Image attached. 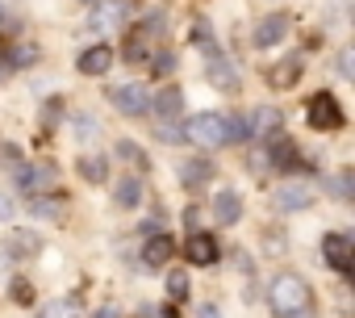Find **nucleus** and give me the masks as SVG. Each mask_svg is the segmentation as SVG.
Masks as SVG:
<instances>
[{"instance_id": "f257e3e1", "label": "nucleus", "mask_w": 355, "mask_h": 318, "mask_svg": "<svg viewBox=\"0 0 355 318\" xmlns=\"http://www.w3.org/2000/svg\"><path fill=\"white\" fill-rule=\"evenodd\" d=\"M268 306H272L276 318H313V293H309V285L297 272H280L272 281Z\"/></svg>"}, {"instance_id": "f03ea898", "label": "nucleus", "mask_w": 355, "mask_h": 318, "mask_svg": "<svg viewBox=\"0 0 355 318\" xmlns=\"http://www.w3.org/2000/svg\"><path fill=\"white\" fill-rule=\"evenodd\" d=\"M184 138L197 142V147H205V151L226 147V122H222V113H193L184 122Z\"/></svg>"}, {"instance_id": "7ed1b4c3", "label": "nucleus", "mask_w": 355, "mask_h": 318, "mask_svg": "<svg viewBox=\"0 0 355 318\" xmlns=\"http://www.w3.org/2000/svg\"><path fill=\"white\" fill-rule=\"evenodd\" d=\"M305 117H309V126H318V130H338V126H343V109H338V101H334L330 92H318V97L305 105Z\"/></svg>"}, {"instance_id": "20e7f679", "label": "nucleus", "mask_w": 355, "mask_h": 318, "mask_svg": "<svg viewBox=\"0 0 355 318\" xmlns=\"http://www.w3.org/2000/svg\"><path fill=\"white\" fill-rule=\"evenodd\" d=\"M13 176H17V189L26 197H38V193H46L55 185V164H21Z\"/></svg>"}, {"instance_id": "39448f33", "label": "nucleus", "mask_w": 355, "mask_h": 318, "mask_svg": "<svg viewBox=\"0 0 355 318\" xmlns=\"http://www.w3.org/2000/svg\"><path fill=\"white\" fill-rule=\"evenodd\" d=\"M305 206H313V185H305V181H284V185L276 189V210L297 214V210H305Z\"/></svg>"}, {"instance_id": "423d86ee", "label": "nucleus", "mask_w": 355, "mask_h": 318, "mask_svg": "<svg viewBox=\"0 0 355 318\" xmlns=\"http://www.w3.org/2000/svg\"><path fill=\"white\" fill-rule=\"evenodd\" d=\"M322 256H326V264H330V268H338V272H351V260H355V243H351L347 235L330 231V235L322 239Z\"/></svg>"}, {"instance_id": "0eeeda50", "label": "nucleus", "mask_w": 355, "mask_h": 318, "mask_svg": "<svg viewBox=\"0 0 355 318\" xmlns=\"http://www.w3.org/2000/svg\"><path fill=\"white\" fill-rule=\"evenodd\" d=\"M109 101H113V109H121V113H130V117H138V113H146V109H150V97H146L138 84L109 88Z\"/></svg>"}, {"instance_id": "6e6552de", "label": "nucleus", "mask_w": 355, "mask_h": 318, "mask_svg": "<svg viewBox=\"0 0 355 318\" xmlns=\"http://www.w3.org/2000/svg\"><path fill=\"white\" fill-rule=\"evenodd\" d=\"M184 256H189V264H197V268H209V264L218 260V239H214V235H205V231H197V235H189V243H184Z\"/></svg>"}, {"instance_id": "1a4fd4ad", "label": "nucleus", "mask_w": 355, "mask_h": 318, "mask_svg": "<svg viewBox=\"0 0 355 318\" xmlns=\"http://www.w3.org/2000/svg\"><path fill=\"white\" fill-rule=\"evenodd\" d=\"M284 34H288V17H284V13H272V17H263V22L255 26L251 42H255L259 51H268V47H276V42H280Z\"/></svg>"}, {"instance_id": "9d476101", "label": "nucleus", "mask_w": 355, "mask_h": 318, "mask_svg": "<svg viewBox=\"0 0 355 318\" xmlns=\"http://www.w3.org/2000/svg\"><path fill=\"white\" fill-rule=\"evenodd\" d=\"M280 126H284V117H280L276 105H259V109L251 113V130H255V138H280Z\"/></svg>"}, {"instance_id": "9b49d317", "label": "nucleus", "mask_w": 355, "mask_h": 318, "mask_svg": "<svg viewBox=\"0 0 355 318\" xmlns=\"http://www.w3.org/2000/svg\"><path fill=\"white\" fill-rule=\"evenodd\" d=\"M205 76H209V84H214V88H222V92H239V72L230 67V59L214 55V59H209V67H205Z\"/></svg>"}, {"instance_id": "f8f14e48", "label": "nucleus", "mask_w": 355, "mask_h": 318, "mask_svg": "<svg viewBox=\"0 0 355 318\" xmlns=\"http://www.w3.org/2000/svg\"><path fill=\"white\" fill-rule=\"evenodd\" d=\"M214 218H218L222 226H234V222L243 218V197H239L234 189H222V193L214 197Z\"/></svg>"}, {"instance_id": "ddd939ff", "label": "nucleus", "mask_w": 355, "mask_h": 318, "mask_svg": "<svg viewBox=\"0 0 355 318\" xmlns=\"http://www.w3.org/2000/svg\"><path fill=\"white\" fill-rule=\"evenodd\" d=\"M301 55H288V59H280L272 72H268V80H272V88H293L297 80H301Z\"/></svg>"}, {"instance_id": "4468645a", "label": "nucleus", "mask_w": 355, "mask_h": 318, "mask_svg": "<svg viewBox=\"0 0 355 318\" xmlns=\"http://www.w3.org/2000/svg\"><path fill=\"white\" fill-rule=\"evenodd\" d=\"M113 67V51L109 47H88L84 55H80V72L84 76H105Z\"/></svg>"}, {"instance_id": "2eb2a0df", "label": "nucleus", "mask_w": 355, "mask_h": 318, "mask_svg": "<svg viewBox=\"0 0 355 318\" xmlns=\"http://www.w3.org/2000/svg\"><path fill=\"white\" fill-rule=\"evenodd\" d=\"M171 256H175V243H171L167 235H155V239L142 247V264H146V268H163Z\"/></svg>"}, {"instance_id": "dca6fc26", "label": "nucleus", "mask_w": 355, "mask_h": 318, "mask_svg": "<svg viewBox=\"0 0 355 318\" xmlns=\"http://www.w3.org/2000/svg\"><path fill=\"white\" fill-rule=\"evenodd\" d=\"M113 201H117L121 210H134V206L142 201V181H138V176H121V181H117V193H113Z\"/></svg>"}, {"instance_id": "f3484780", "label": "nucleus", "mask_w": 355, "mask_h": 318, "mask_svg": "<svg viewBox=\"0 0 355 318\" xmlns=\"http://www.w3.org/2000/svg\"><path fill=\"white\" fill-rule=\"evenodd\" d=\"M209 176H214V164H209V159H189V164H180V181H184L189 189L205 185Z\"/></svg>"}, {"instance_id": "a211bd4d", "label": "nucleus", "mask_w": 355, "mask_h": 318, "mask_svg": "<svg viewBox=\"0 0 355 318\" xmlns=\"http://www.w3.org/2000/svg\"><path fill=\"white\" fill-rule=\"evenodd\" d=\"M76 168H80V176H84L88 185H101V181L109 176V164H105V159H101V155H84V159H80V164H76Z\"/></svg>"}, {"instance_id": "6ab92c4d", "label": "nucleus", "mask_w": 355, "mask_h": 318, "mask_svg": "<svg viewBox=\"0 0 355 318\" xmlns=\"http://www.w3.org/2000/svg\"><path fill=\"white\" fill-rule=\"evenodd\" d=\"M272 168H280V172H293L297 168V147L293 142L276 138V147H272Z\"/></svg>"}, {"instance_id": "aec40b11", "label": "nucleus", "mask_w": 355, "mask_h": 318, "mask_svg": "<svg viewBox=\"0 0 355 318\" xmlns=\"http://www.w3.org/2000/svg\"><path fill=\"white\" fill-rule=\"evenodd\" d=\"M180 105H184V97L175 92V88L155 92V113H159V117H175V113H180Z\"/></svg>"}, {"instance_id": "412c9836", "label": "nucleus", "mask_w": 355, "mask_h": 318, "mask_svg": "<svg viewBox=\"0 0 355 318\" xmlns=\"http://www.w3.org/2000/svg\"><path fill=\"white\" fill-rule=\"evenodd\" d=\"M9 251H13V256H38V251H42V239L30 235V231H17V235L9 239Z\"/></svg>"}, {"instance_id": "4be33fe9", "label": "nucleus", "mask_w": 355, "mask_h": 318, "mask_svg": "<svg viewBox=\"0 0 355 318\" xmlns=\"http://www.w3.org/2000/svg\"><path fill=\"white\" fill-rule=\"evenodd\" d=\"M167 293H171V301H184L193 289H189V268H171L167 272Z\"/></svg>"}, {"instance_id": "5701e85b", "label": "nucleus", "mask_w": 355, "mask_h": 318, "mask_svg": "<svg viewBox=\"0 0 355 318\" xmlns=\"http://www.w3.org/2000/svg\"><path fill=\"white\" fill-rule=\"evenodd\" d=\"M117 155L125 159V164H130V168H138V172H142V168L150 164V159L142 155V147H138V142H130V138H121V142H117Z\"/></svg>"}, {"instance_id": "b1692460", "label": "nucleus", "mask_w": 355, "mask_h": 318, "mask_svg": "<svg viewBox=\"0 0 355 318\" xmlns=\"http://www.w3.org/2000/svg\"><path fill=\"white\" fill-rule=\"evenodd\" d=\"M38 318H80V306L76 301H51Z\"/></svg>"}, {"instance_id": "393cba45", "label": "nucleus", "mask_w": 355, "mask_h": 318, "mask_svg": "<svg viewBox=\"0 0 355 318\" xmlns=\"http://www.w3.org/2000/svg\"><path fill=\"white\" fill-rule=\"evenodd\" d=\"M9 297H13L17 306H30V301H34V289H30V281H13V285H9Z\"/></svg>"}, {"instance_id": "a878e982", "label": "nucleus", "mask_w": 355, "mask_h": 318, "mask_svg": "<svg viewBox=\"0 0 355 318\" xmlns=\"http://www.w3.org/2000/svg\"><path fill=\"white\" fill-rule=\"evenodd\" d=\"M0 164H5L9 172H17V168H21V151H17L13 142H5V147H0Z\"/></svg>"}, {"instance_id": "bb28decb", "label": "nucleus", "mask_w": 355, "mask_h": 318, "mask_svg": "<svg viewBox=\"0 0 355 318\" xmlns=\"http://www.w3.org/2000/svg\"><path fill=\"white\" fill-rule=\"evenodd\" d=\"M175 126H180V122L163 117V122H159V138H163V142H180V138H184V130H175Z\"/></svg>"}, {"instance_id": "cd10ccee", "label": "nucleus", "mask_w": 355, "mask_h": 318, "mask_svg": "<svg viewBox=\"0 0 355 318\" xmlns=\"http://www.w3.org/2000/svg\"><path fill=\"white\" fill-rule=\"evenodd\" d=\"M34 210H38L42 218H59V214H63V206H59V201H42V197H34Z\"/></svg>"}, {"instance_id": "c85d7f7f", "label": "nucleus", "mask_w": 355, "mask_h": 318, "mask_svg": "<svg viewBox=\"0 0 355 318\" xmlns=\"http://www.w3.org/2000/svg\"><path fill=\"white\" fill-rule=\"evenodd\" d=\"M76 134H80V138H92V134H96V122H92L88 113H80V117H76Z\"/></svg>"}, {"instance_id": "c756f323", "label": "nucleus", "mask_w": 355, "mask_h": 318, "mask_svg": "<svg viewBox=\"0 0 355 318\" xmlns=\"http://www.w3.org/2000/svg\"><path fill=\"white\" fill-rule=\"evenodd\" d=\"M9 218H13V197L0 189V222H9Z\"/></svg>"}, {"instance_id": "7c9ffc66", "label": "nucleus", "mask_w": 355, "mask_h": 318, "mask_svg": "<svg viewBox=\"0 0 355 318\" xmlns=\"http://www.w3.org/2000/svg\"><path fill=\"white\" fill-rule=\"evenodd\" d=\"M171 67H175V59H171V55H159V63H155V72H159V76H167Z\"/></svg>"}, {"instance_id": "2f4dec72", "label": "nucleus", "mask_w": 355, "mask_h": 318, "mask_svg": "<svg viewBox=\"0 0 355 318\" xmlns=\"http://www.w3.org/2000/svg\"><path fill=\"white\" fill-rule=\"evenodd\" d=\"M338 197H343V201L351 197V172H343V176H338Z\"/></svg>"}, {"instance_id": "473e14b6", "label": "nucleus", "mask_w": 355, "mask_h": 318, "mask_svg": "<svg viewBox=\"0 0 355 318\" xmlns=\"http://www.w3.org/2000/svg\"><path fill=\"white\" fill-rule=\"evenodd\" d=\"M197 318H222V310H218V306H201Z\"/></svg>"}, {"instance_id": "72a5a7b5", "label": "nucleus", "mask_w": 355, "mask_h": 318, "mask_svg": "<svg viewBox=\"0 0 355 318\" xmlns=\"http://www.w3.org/2000/svg\"><path fill=\"white\" fill-rule=\"evenodd\" d=\"M96 318H117V310H113V306H101V310H96Z\"/></svg>"}]
</instances>
